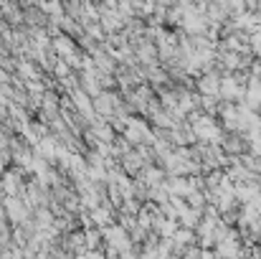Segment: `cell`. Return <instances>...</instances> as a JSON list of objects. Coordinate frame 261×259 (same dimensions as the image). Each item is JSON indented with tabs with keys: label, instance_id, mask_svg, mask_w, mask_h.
<instances>
[{
	"label": "cell",
	"instance_id": "cell-1",
	"mask_svg": "<svg viewBox=\"0 0 261 259\" xmlns=\"http://www.w3.org/2000/svg\"><path fill=\"white\" fill-rule=\"evenodd\" d=\"M200 89L205 91V94H218V89H221V82L216 79V74H208L205 79H200Z\"/></svg>",
	"mask_w": 261,
	"mask_h": 259
}]
</instances>
